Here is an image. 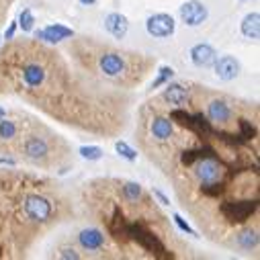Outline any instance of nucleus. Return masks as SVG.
<instances>
[{
  "mask_svg": "<svg viewBox=\"0 0 260 260\" xmlns=\"http://www.w3.org/2000/svg\"><path fill=\"white\" fill-rule=\"evenodd\" d=\"M115 150L119 152V156H123V158L129 160V162H134V160L138 158V152H136L132 146H127L125 142H117V144H115Z\"/></svg>",
  "mask_w": 260,
  "mask_h": 260,
  "instance_id": "nucleus-20",
  "label": "nucleus"
},
{
  "mask_svg": "<svg viewBox=\"0 0 260 260\" xmlns=\"http://www.w3.org/2000/svg\"><path fill=\"white\" fill-rule=\"evenodd\" d=\"M215 61H217V59H215ZM215 74H217L221 80H225V82L234 80V78L240 74V61H238L234 55H223V57L215 63Z\"/></svg>",
  "mask_w": 260,
  "mask_h": 260,
  "instance_id": "nucleus-12",
  "label": "nucleus"
},
{
  "mask_svg": "<svg viewBox=\"0 0 260 260\" xmlns=\"http://www.w3.org/2000/svg\"><path fill=\"white\" fill-rule=\"evenodd\" d=\"M78 3L84 7H92V5H96V0H78Z\"/></svg>",
  "mask_w": 260,
  "mask_h": 260,
  "instance_id": "nucleus-28",
  "label": "nucleus"
},
{
  "mask_svg": "<svg viewBox=\"0 0 260 260\" xmlns=\"http://www.w3.org/2000/svg\"><path fill=\"white\" fill-rule=\"evenodd\" d=\"M123 197L132 203H138L144 199V188L140 182H125L123 184Z\"/></svg>",
  "mask_w": 260,
  "mask_h": 260,
  "instance_id": "nucleus-18",
  "label": "nucleus"
},
{
  "mask_svg": "<svg viewBox=\"0 0 260 260\" xmlns=\"http://www.w3.org/2000/svg\"><path fill=\"white\" fill-rule=\"evenodd\" d=\"M19 25H21V29H23L25 33H29V31L33 29V25H35V17H33L31 9H25V11L19 15Z\"/></svg>",
  "mask_w": 260,
  "mask_h": 260,
  "instance_id": "nucleus-21",
  "label": "nucleus"
},
{
  "mask_svg": "<svg viewBox=\"0 0 260 260\" xmlns=\"http://www.w3.org/2000/svg\"><path fill=\"white\" fill-rule=\"evenodd\" d=\"M23 215L33 223H45L53 215V205L43 194H25L23 199Z\"/></svg>",
  "mask_w": 260,
  "mask_h": 260,
  "instance_id": "nucleus-3",
  "label": "nucleus"
},
{
  "mask_svg": "<svg viewBox=\"0 0 260 260\" xmlns=\"http://www.w3.org/2000/svg\"><path fill=\"white\" fill-rule=\"evenodd\" d=\"M21 152H23L25 160H29L37 166H49L51 164L53 150H51L49 142L41 136H27L23 146H21Z\"/></svg>",
  "mask_w": 260,
  "mask_h": 260,
  "instance_id": "nucleus-2",
  "label": "nucleus"
},
{
  "mask_svg": "<svg viewBox=\"0 0 260 260\" xmlns=\"http://www.w3.org/2000/svg\"><path fill=\"white\" fill-rule=\"evenodd\" d=\"M154 194H156V197H158V201H160L162 205H170V201H168V197H166V194H164V192H160L158 188L154 190Z\"/></svg>",
  "mask_w": 260,
  "mask_h": 260,
  "instance_id": "nucleus-25",
  "label": "nucleus"
},
{
  "mask_svg": "<svg viewBox=\"0 0 260 260\" xmlns=\"http://www.w3.org/2000/svg\"><path fill=\"white\" fill-rule=\"evenodd\" d=\"M174 76V70L172 68H168V66H164V68H160V74H158V78L152 82V88H158V86H162V84H166L170 78Z\"/></svg>",
  "mask_w": 260,
  "mask_h": 260,
  "instance_id": "nucleus-22",
  "label": "nucleus"
},
{
  "mask_svg": "<svg viewBox=\"0 0 260 260\" xmlns=\"http://www.w3.org/2000/svg\"><path fill=\"white\" fill-rule=\"evenodd\" d=\"M15 31H17V21H13V23H11V27L7 29L5 37H7V39H13V37H15Z\"/></svg>",
  "mask_w": 260,
  "mask_h": 260,
  "instance_id": "nucleus-26",
  "label": "nucleus"
},
{
  "mask_svg": "<svg viewBox=\"0 0 260 260\" xmlns=\"http://www.w3.org/2000/svg\"><path fill=\"white\" fill-rule=\"evenodd\" d=\"M236 246L246 252L256 250L258 248V232L252 228H244V230L236 232Z\"/></svg>",
  "mask_w": 260,
  "mask_h": 260,
  "instance_id": "nucleus-15",
  "label": "nucleus"
},
{
  "mask_svg": "<svg viewBox=\"0 0 260 260\" xmlns=\"http://www.w3.org/2000/svg\"><path fill=\"white\" fill-rule=\"evenodd\" d=\"M180 19L188 27H197L207 19V7L199 0H188L180 7Z\"/></svg>",
  "mask_w": 260,
  "mask_h": 260,
  "instance_id": "nucleus-6",
  "label": "nucleus"
},
{
  "mask_svg": "<svg viewBox=\"0 0 260 260\" xmlns=\"http://www.w3.org/2000/svg\"><path fill=\"white\" fill-rule=\"evenodd\" d=\"M78 152H80V156H82L84 160H92V162H94V160H101L103 154H105L99 146H82Z\"/></svg>",
  "mask_w": 260,
  "mask_h": 260,
  "instance_id": "nucleus-19",
  "label": "nucleus"
},
{
  "mask_svg": "<svg viewBox=\"0 0 260 260\" xmlns=\"http://www.w3.org/2000/svg\"><path fill=\"white\" fill-rule=\"evenodd\" d=\"M35 37L41 39V41H47V43H59L61 39L74 37V31L68 29V27H63V25H59V23H55V25H49V27L37 31Z\"/></svg>",
  "mask_w": 260,
  "mask_h": 260,
  "instance_id": "nucleus-11",
  "label": "nucleus"
},
{
  "mask_svg": "<svg viewBox=\"0 0 260 260\" xmlns=\"http://www.w3.org/2000/svg\"><path fill=\"white\" fill-rule=\"evenodd\" d=\"M0 164H7V166H15V164H17V160H13V158H0Z\"/></svg>",
  "mask_w": 260,
  "mask_h": 260,
  "instance_id": "nucleus-27",
  "label": "nucleus"
},
{
  "mask_svg": "<svg viewBox=\"0 0 260 260\" xmlns=\"http://www.w3.org/2000/svg\"><path fill=\"white\" fill-rule=\"evenodd\" d=\"M146 29L150 35L154 37H170L174 33V19L166 13H158V15H152L146 23Z\"/></svg>",
  "mask_w": 260,
  "mask_h": 260,
  "instance_id": "nucleus-7",
  "label": "nucleus"
},
{
  "mask_svg": "<svg viewBox=\"0 0 260 260\" xmlns=\"http://www.w3.org/2000/svg\"><path fill=\"white\" fill-rule=\"evenodd\" d=\"M190 59L197 68H209L217 59V51L207 43H199L190 49Z\"/></svg>",
  "mask_w": 260,
  "mask_h": 260,
  "instance_id": "nucleus-9",
  "label": "nucleus"
},
{
  "mask_svg": "<svg viewBox=\"0 0 260 260\" xmlns=\"http://www.w3.org/2000/svg\"><path fill=\"white\" fill-rule=\"evenodd\" d=\"M242 33L248 39H258V35H260V15L258 13H250V15L244 17V21H242Z\"/></svg>",
  "mask_w": 260,
  "mask_h": 260,
  "instance_id": "nucleus-17",
  "label": "nucleus"
},
{
  "mask_svg": "<svg viewBox=\"0 0 260 260\" xmlns=\"http://www.w3.org/2000/svg\"><path fill=\"white\" fill-rule=\"evenodd\" d=\"M207 119L215 125H230L236 119V113L225 99L217 96V99H211L207 103Z\"/></svg>",
  "mask_w": 260,
  "mask_h": 260,
  "instance_id": "nucleus-5",
  "label": "nucleus"
},
{
  "mask_svg": "<svg viewBox=\"0 0 260 260\" xmlns=\"http://www.w3.org/2000/svg\"><path fill=\"white\" fill-rule=\"evenodd\" d=\"M19 138V125L13 119L3 117L0 119V142L3 144H15Z\"/></svg>",
  "mask_w": 260,
  "mask_h": 260,
  "instance_id": "nucleus-16",
  "label": "nucleus"
},
{
  "mask_svg": "<svg viewBox=\"0 0 260 260\" xmlns=\"http://www.w3.org/2000/svg\"><path fill=\"white\" fill-rule=\"evenodd\" d=\"M105 29H107L113 37L123 39V37L127 35L129 23H127V19H125L121 13H111V15H107V19H105Z\"/></svg>",
  "mask_w": 260,
  "mask_h": 260,
  "instance_id": "nucleus-14",
  "label": "nucleus"
},
{
  "mask_svg": "<svg viewBox=\"0 0 260 260\" xmlns=\"http://www.w3.org/2000/svg\"><path fill=\"white\" fill-rule=\"evenodd\" d=\"M162 101H166L174 109H182V107H186L188 90L182 84H168L164 88V92H162Z\"/></svg>",
  "mask_w": 260,
  "mask_h": 260,
  "instance_id": "nucleus-13",
  "label": "nucleus"
},
{
  "mask_svg": "<svg viewBox=\"0 0 260 260\" xmlns=\"http://www.w3.org/2000/svg\"><path fill=\"white\" fill-rule=\"evenodd\" d=\"M174 134V123L170 117L166 115H154V119L150 121V136L162 144V142H168L170 136Z\"/></svg>",
  "mask_w": 260,
  "mask_h": 260,
  "instance_id": "nucleus-8",
  "label": "nucleus"
},
{
  "mask_svg": "<svg viewBox=\"0 0 260 260\" xmlns=\"http://www.w3.org/2000/svg\"><path fill=\"white\" fill-rule=\"evenodd\" d=\"M192 178H194V182H197V186L209 190V188L217 186L219 182H223V178H225V168H223V164H221L217 158L207 156V158L199 160L197 166L192 168Z\"/></svg>",
  "mask_w": 260,
  "mask_h": 260,
  "instance_id": "nucleus-1",
  "label": "nucleus"
},
{
  "mask_svg": "<svg viewBox=\"0 0 260 260\" xmlns=\"http://www.w3.org/2000/svg\"><path fill=\"white\" fill-rule=\"evenodd\" d=\"M3 117H7V109L0 107V119H3Z\"/></svg>",
  "mask_w": 260,
  "mask_h": 260,
  "instance_id": "nucleus-29",
  "label": "nucleus"
},
{
  "mask_svg": "<svg viewBox=\"0 0 260 260\" xmlns=\"http://www.w3.org/2000/svg\"><path fill=\"white\" fill-rule=\"evenodd\" d=\"M172 219H174V223H176L184 234H188V236H197V234H194V230H192V228H190V225H188V223H186L178 213H174V215H172Z\"/></svg>",
  "mask_w": 260,
  "mask_h": 260,
  "instance_id": "nucleus-23",
  "label": "nucleus"
},
{
  "mask_svg": "<svg viewBox=\"0 0 260 260\" xmlns=\"http://www.w3.org/2000/svg\"><path fill=\"white\" fill-rule=\"evenodd\" d=\"M78 244L88 250V252H96V250H103L105 248V234L96 228H86L78 234Z\"/></svg>",
  "mask_w": 260,
  "mask_h": 260,
  "instance_id": "nucleus-10",
  "label": "nucleus"
},
{
  "mask_svg": "<svg viewBox=\"0 0 260 260\" xmlns=\"http://www.w3.org/2000/svg\"><path fill=\"white\" fill-rule=\"evenodd\" d=\"M59 258H66V260H70V258H72V260H78V258H80V254H78L74 248H61V250H59Z\"/></svg>",
  "mask_w": 260,
  "mask_h": 260,
  "instance_id": "nucleus-24",
  "label": "nucleus"
},
{
  "mask_svg": "<svg viewBox=\"0 0 260 260\" xmlns=\"http://www.w3.org/2000/svg\"><path fill=\"white\" fill-rule=\"evenodd\" d=\"M99 68L107 78H121L127 74V61L119 51H105L99 59Z\"/></svg>",
  "mask_w": 260,
  "mask_h": 260,
  "instance_id": "nucleus-4",
  "label": "nucleus"
}]
</instances>
